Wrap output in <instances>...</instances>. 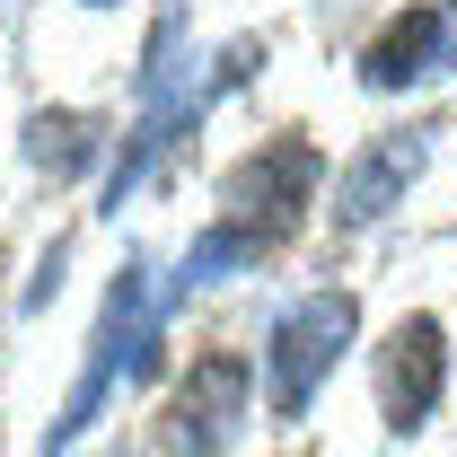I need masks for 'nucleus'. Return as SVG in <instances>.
Wrapping results in <instances>:
<instances>
[{
	"label": "nucleus",
	"instance_id": "obj_1",
	"mask_svg": "<svg viewBox=\"0 0 457 457\" xmlns=\"http://www.w3.org/2000/svg\"><path fill=\"white\" fill-rule=\"evenodd\" d=\"M352 335H361V308H352L343 290L299 299L282 326H273V413H308L317 387H326V370H335V352Z\"/></svg>",
	"mask_w": 457,
	"mask_h": 457
},
{
	"label": "nucleus",
	"instance_id": "obj_2",
	"mask_svg": "<svg viewBox=\"0 0 457 457\" xmlns=\"http://www.w3.org/2000/svg\"><path fill=\"white\" fill-rule=\"evenodd\" d=\"M308 185H317V150H308V141H273V150H255L246 168L228 176V212H220V228H237V246L255 255V246H273V237L299 220Z\"/></svg>",
	"mask_w": 457,
	"mask_h": 457
},
{
	"label": "nucleus",
	"instance_id": "obj_3",
	"mask_svg": "<svg viewBox=\"0 0 457 457\" xmlns=\"http://www.w3.org/2000/svg\"><path fill=\"white\" fill-rule=\"evenodd\" d=\"M440 378H449L440 317H404L396 335L378 343V413H387V431H422L440 413Z\"/></svg>",
	"mask_w": 457,
	"mask_h": 457
},
{
	"label": "nucleus",
	"instance_id": "obj_4",
	"mask_svg": "<svg viewBox=\"0 0 457 457\" xmlns=\"http://www.w3.org/2000/svg\"><path fill=\"white\" fill-rule=\"evenodd\" d=\"M237 404H246V361L237 352H203L194 378H185V396H176V413H168L176 457H212L237 431Z\"/></svg>",
	"mask_w": 457,
	"mask_h": 457
},
{
	"label": "nucleus",
	"instance_id": "obj_5",
	"mask_svg": "<svg viewBox=\"0 0 457 457\" xmlns=\"http://www.w3.org/2000/svg\"><path fill=\"white\" fill-rule=\"evenodd\" d=\"M422 150H431V132H396V141H378V150L352 168V185H343V203H335V220H343V228H370L387 203H396V185L422 168Z\"/></svg>",
	"mask_w": 457,
	"mask_h": 457
},
{
	"label": "nucleus",
	"instance_id": "obj_6",
	"mask_svg": "<svg viewBox=\"0 0 457 457\" xmlns=\"http://www.w3.org/2000/svg\"><path fill=\"white\" fill-rule=\"evenodd\" d=\"M449 36H457V27H449V9H404V18H396V36H387V45H370V62H361V71H370V88H404V79H413L422 62L440 54Z\"/></svg>",
	"mask_w": 457,
	"mask_h": 457
}]
</instances>
